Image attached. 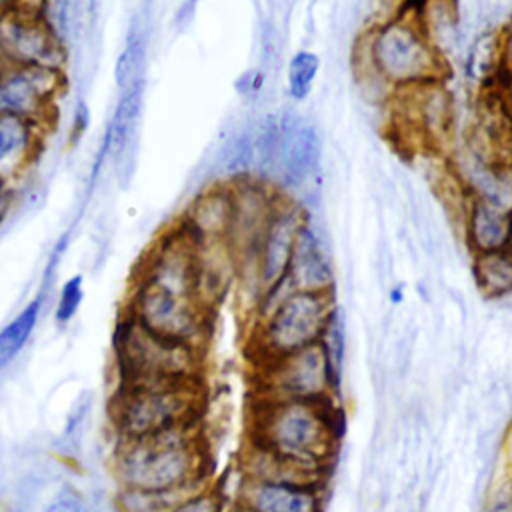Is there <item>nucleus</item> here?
<instances>
[{"mask_svg":"<svg viewBox=\"0 0 512 512\" xmlns=\"http://www.w3.org/2000/svg\"><path fill=\"white\" fill-rule=\"evenodd\" d=\"M44 122L0 116V178L18 184L38 160L48 134Z\"/></svg>","mask_w":512,"mask_h":512,"instance_id":"obj_20","label":"nucleus"},{"mask_svg":"<svg viewBox=\"0 0 512 512\" xmlns=\"http://www.w3.org/2000/svg\"><path fill=\"white\" fill-rule=\"evenodd\" d=\"M144 90H146V76L118 90V100L114 104V110L102 140V154L114 164L116 176L122 182H128L136 168Z\"/></svg>","mask_w":512,"mask_h":512,"instance_id":"obj_15","label":"nucleus"},{"mask_svg":"<svg viewBox=\"0 0 512 512\" xmlns=\"http://www.w3.org/2000/svg\"><path fill=\"white\" fill-rule=\"evenodd\" d=\"M388 108L392 128L410 144L442 148L452 134L456 108L444 78L396 88Z\"/></svg>","mask_w":512,"mask_h":512,"instance_id":"obj_9","label":"nucleus"},{"mask_svg":"<svg viewBox=\"0 0 512 512\" xmlns=\"http://www.w3.org/2000/svg\"><path fill=\"white\" fill-rule=\"evenodd\" d=\"M118 386L200 380L202 350L164 340L122 314L114 330Z\"/></svg>","mask_w":512,"mask_h":512,"instance_id":"obj_5","label":"nucleus"},{"mask_svg":"<svg viewBox=\"0 0 512 512\" xmlns=\"http://www.w3.org/2000/svg\"><path fill=\"white\" fill-rule=\"evenodd\" d=\"M494 88H496L506 112L512 116V78H502Z\"/></svg>","mask_w":512,"mask_h":512,"instance_id":"obj_37","label":"nucleus"},{"mask_svg":"<svg viewBox=\"0 0 512 512\" xmlns=\"http://www.w3.org/2000/svg\"><path fill=\"white\" fill-rule=\"evenodd\" d=\"M232 222V190L228 182H214L200 190L186 206L178 226L196 242L226 240Z\"/></svg>","mask_w":512,"mask_h":512,"instance_id":"obj_21","label":"nucleus"},{"mask_svg":"<svg viewBox=\"0 0 512 512\" xmlns=\"http://www.w3.org/2000/svg\"><path fill=\"white\" fill-rule=\"evenodd\" d=\"M134 280L196 296V242L178 224L172 226L148 250Z\"/></svg>","mask_w":512,"mask_h":512,"instance_id":"obj_13","label":"nucleus"},{"mask_svg":"<svg viewBox=\"0 0 512 512\" xmlns=\"http://www.w3.org/2000/svg\"><path fill=\"white\" fill-rule=\"evenodd\" d=\"M46 512H94L76 492L62 490L46 506Z\"/></svg>","mask_w":512,"mask_h":512,"instance_id":"obj_33","label":"nucleus"},{"mask_svg":"<svg viewBox=\"0 0 512 512\" xmlns=\"http://www.w3.org/2000/svg\"><path fill=\"white\" fill-rule=\"evenodd\" d=\"M206 450L198 424L178 426L154 436L118 440L112 472L120 488L188 494L206 480Z\"/></svg>","mask_w":512,"mask_h":512,"instance_id":"obj_1","label":"nucleus"},{"mask_svg":"<svg viewBox=\"0 0 512 512\" xmlns=\"http://www.w3.org/2000/svg\"><path fill=\"white\" fill-rule=\"evenodd\" d=\"M124 314L154 336L202 350L212 310L196 296L134 280Z\"/></svg>","mask_w":512,"mask_h":512,"instance_id":"obj_7","label":"nucleus"},{"mask_svg":"<svg viewBox=\"0 0 512 512\" xmlns=\"http://www.w3.org/2000/svg\"><path fill=\"white\" fill-rule=\"evenodd\" d=\"M14 2H16V0H0V12H4V10H8V8H12V6H14Z\"/></svg>","mask_w":512,"mask_h":512,"instance_id":"obj_40","label":"nucleus"},{"mask_svg":"<svg viewBox=\"0 0 512 512\" xmlns=\"http://www.w3.org/2000/svg\"><path fill=\"white\" fill-rule=\"evenodd\" d=\"M64 86V70L0 62V116H18L50 124Z\"/></svg>","mask_w":512,"mask_h":512,"instance_id":"obj_10","label":"nucleus"},{"mask_svg":"<svg viewBox=\"0 0 512 512\" xmlns=\"http://www.w3.org/2000/svg\"><path fill=\"white\" fill-rule=\"evenodd\" d=\"M508 252L512 254V240H510V246H508Z\"/></svg>","mask_w":512,"mask_h":512,"instance_id":"obj_41","label":"nucleus"},{"mask_svg":"<svg viewBox=\"0 0 512 512\" xmlns=\"http://www.w3.org/2000/svg\"><path fill=\"white\" fill-rule=\"evenodd\" d=\"M90 122V114H88V106L84 102H78L72 114V134L74 136H82L88 128Z\"/></svg>","mask_w":512,"mask_h":512,"instance_id":"obj_36","label":"nucleus"},{"mask_svg":"<svg viewBox=\"0 0 512 512\" xmlns=\"http://www.w3.org/2000/svg\"><path fill=\"white\" fill-rule=\"evenodd\" d=\"M228 184L232 190V222L226 242L234 250L236 260L254 258L256 246L282 192L254 176Z\"/></svg>","mask_w":512,"mask_h":512,"instance_id":"obj_12","label":"nucleus"},{"mask_svg":"<svg viewBox=\"0 0 512 512\" xmlns=\"http://www.w3.org/2000/svg\"><path fill=\"white\" fill-rule=\"evenodd\" d=\"M166 512H226V506L222 494L212 484H204L180 498Z\"/></svg>","mask_w":512,"mask_h":512,"instance_id":"obj_31","label":"nucleus"},{"mask_svg":"<svg viewBox=\"0 0 512 512\" xmlns=\"http://www.w3.org/2000/svg\"><path fill=\"white\" fill-rule=\"evenodd\" d=\"M340 438L336 400H254L250 442L302 466L328 472Z\"/></svg>","mask_w":512,"mask_h":512,"instance_id":"obj_2","label":"nucleus"},{"mask_svg":"<svg viewBox=\"0 0 512 512\" xmlns=\"http://www.w3.org/2000/svg\"><path fill=\"white\" fill-rule=\"evenodd\" d=\"M466 76L478 92L494 88L502 78V48L500 30L480 32L466 52Z\"/></svg>","mask_w":512,"mask_h":512,"instance_id":"obj_24","label":"nucleus"},{"mask_svg":"<svg viewBox=\"0 0 512 512\" xmlns=\"http://www.w3.org/2000/svg\"><path fill=\"white\" fill-rule=\"evenodd\" d=\"M458 220L464 244L472 256L508 250L512 240V208L468 196Z\"/></svg>","mask_w":512,"mask_h":512,"instance_id":"obj_19","label":"nucleus"},{"mask_svg":"<svg viewBox=\"0 0 512 512\" xmlns=\"http://www.w3.org/2000/svg\"><path fill=\"white\" fill-rule=\"evenodd\" d=\"M324 486L242 478L236 504L250 512H324Z\"/></svg>","mask_w":512,"mask_h":512,"instance_id":"obj_18","label":"nucleus"},{"mask_svg":"<svg viewBox=\"0 0 512 512\" xmlns=\"http://www.w3.org/2000/svg\"><path fill=\"white\" fill-rule=\"evenodd\" d=\"M254 368L256 398L298 402L336 400L340 372L322 342L270 362L254 364Z\"/></svg>","mask_w":512,"mask_h":512,"instance_id":"obj_8","label":"nucleus"},{"mask_svg":"<svg viewBox=\"0 0 512 512\" xmlns=\"http://www.w3.org/2000/svg\"><path fill=\"white\" fill-rule=\"evenodd\" d=\"M306 218L308 212L302 204H298L290 196H280L254 254L264 294L282 280H286L294 244Z\"/></svg>","mask_w":512,"mask_h":512,"instance_id":"obj_14","label":"nucleus"},{"mask_svg":"<svg viewBox=\"0 0 512 512\" xmlns=\"http://www.w3.org/2000/svg\"><path fill=\"white\" fill-rule=\"evenodd\" d=\"M282 148L280 176L276 190L286 196L288 188H302L316 172L320 162V136L316 128L296 114L280 116Z\"/></svg>","mask_w":512,"mask_h":512,"instance_id":"obj_16","label":"nucleus"},{"mask_svg":"<svg viewBox=\"0 0 512 512\" xmlns=\"http://www.w3.org/2000/svg\"><path fill=\"white\" fill-rule=\"evenodd\" d=\"M240 472H242V478H248V480L298 482V484H314V486H324V480L328 474V472L302 466L294 460H288L250 440L242 452Z\"/></svg>","mask_w":512,"mask_h":512,"instance_id":"obj_23","label":"nucleus"},{"mask_svg":"<svg viewBox=\"0 0 512 512\" xmlns=\"http://www.w3.org/2000/svg\"><path fill=\"white\" fill-rule=\"evenodd\" d=\"M472 276L488 300L512 298V254L508 250L472 256Z\"/></svg>","mask_w":512,"mask_h":512,"instance_id":"obj_26","label":"nucleus"},{"mask_svg":"<svg viewBox=\"0 0 512 512\" xmlns=\"http://www.w3.org/2000/svg\"><path fill=\"white\" fill-rule=\"evenodd\" d=\"M42 310V300H30L2 330H0V368L8 366L28 344Z\"/></svg>","mask_w":512,"mask_h":512,"instance_id":"obj_27","label":"nucleus"},{"mask_svg":"<svg viewBox=\"0 0 512 512\" xmlns=\"http://www.w3.org/2000/svg\"><path fill=\"white\" fill-rule=\"evenodd\" d=\"M14 200H16V186L0 178V222L12 210Z\"/></svg>","mask_w":512,"mask_h":512,"instance_id":"obj_35","label":"nucleus"},{"mask_svg":"<svg viewBox=\"0 0 512 512\" xmlns=\"http://www.w3.org/2000/svg\"><path fill=\"white\" fill-rule=\"evenodd\" d=\"M82 300H84V278L82 274H74L60 288L54 320L58 324H68L76 316Z\"/></svg>","mask_w":512,"mask_h":512,"instance_id":"obj_32","label":"nucleus"},{"mask_svg":"<svg viewBox=\"0 0 512 512\" xmlns=\"http://www.w3.org/2000/svg\"><path fill=\"white\" fill-rule=\"evenodd\" d=\"M334 310V294L290 290L278 300L264 302L250 318L248 350L252 362H270L318 344Z\"/></svg>","mask_w":512,"mask_h":512,"instance_id":"obj_3","label":"nucleus"},{"mask_svg":"<svg viewBox=\"0 0 512 512\" xmlns=\"http://www.w3.org/2000/svg\"><path fill=\"white\" fill-rule=\"evenodd\" d=\"M184 496L186 494H158V492L120 488L118 508L122 512H166L172 504H176Z\"/></svg>","mask_w":512,"mask_h":512,"instance_id":"obj_30","label":"nucleus"},{"mask_svg":"<svg viewBox=\"0 0 512 512\" xmlns=\"http://www.w3.org/2000/svg\"><path fill=\"white\" fill-rule=\"evenodd\" d=\"M202 412L200 380L118 386L110 420L118 440L154 436L178 426L198 424Z\"/></svg>","mask_w":512,"mask_h":512,"instance_id":"obj_4","label":"nucleus"},{"mask_svg":"<svg viewBox=\"0 0 512 512\" xmlns=\"http://www.w3.org/2000/svg\"><path fill=\"white\" fill-rule=\"evenodd\" d=\"M424 36L448 66V58L458 54L462 44L460 14L456 0H416L410 8Z\"/></svg>","mask_w":512,"mask_h":512,"instance_id":"obj_22","label":"nucleus"},{"mask_svg":"<svg viewBox=\"0 0 512 512\" xmlns=\"http://www.w3.org/2000/svg\"><path fill=\"white\" fill-rule=\"evenodd\" d=\"M44 2H46V0H16V2H14V8L40 16V12H42V8H44Z\"/></svg>","mask_w":512,"mask_h":512,"instance_id":"obj_38","label":"nucleus"},{"mask_svg":"<svg viewBox=\"0 0 512 512\" xmlns=\"http://www.w3.org/2000/svg\"><path fill=\"white\" fill-rule=\"evenodd\" d=\"M500 48H502V70L504 78H512V12L500 28Z\"/></svg>","mask_w":512,"mask_h":512,"instance_id":"obj_34","label":"nucleus"},{"mask_svg":"<svg viewBox=\"0 0 512 512\" xmlns=\"http://www.w3.org/2000/svg\"><path fill=\"white\" fill-rule=\"evenodd\" d=\"M286 280L298 292L334 294L336 278L328 244L310 216L298 232Z\"/></svg>","mask_w":512,"mask_h":512,"instance_id":"obj_17","label":"nucleus"},{"mask_svg":"<svg viewBox=\"0 0 512 512\" xmlns=\"http://www.w3.org/2000/svg\"><path fill=\"white\" fill-rule=\"evenodd\" d=\"M216 168L224 176L222 182L250 178L254 174V134L244 130L230 136L218 154Z\"/></svg>","mask_w":512,"mask_h":512,"instance_id":"obj_28","label":"nucleus"},{"mask_svg":"<svg viewBox=\"0 0 512 512\" xmlns=\"http://www.w3.org/2000/svg\"><path fill=\"white\" fill-rule=\"evenodd\" d=\"M358 42L392 88L444 78L448 66L424 36L412 10L372 24Z\"/></svg>","mask_w":512,"mask_h":512,"instance_id":"obj_6","label":"nucleus"},{"mask_svg":"<svg viewBox=\"0 0 512 512\" xmlns=\"http://www.w3.org/2000/svg\"><path fill=\"white\" fill-rule=\"evenodd\" d=\"M0 62L64 70L68 46L38 14L18 8L0 12Z\"/></svg>","mask_w":512,"mask_h":512,"instance_id":"obj_11","label":"nucleus"},{"mask_svg":"<svg viewBox=\"0 0 512 512\" xmlns=\"http://www.w3.org/2000/svg\"><path fill=\"white\" fill-rule=\"evenodd\" d=\"M320 72V58L318 54L310 52V50H300L296 52L290 62H288V70H286V86H288V94L292 100H304L310 92L312 86L318 78Z\"/></svg>","mask_w":512,"mask_h":512,"instance_id":"obj_29","label":"nucleus"},{"mask_svg":"<svg viewBox=\"0 0 512 512\" xmlns=\"http://www.w3.org/2000/svg\"><path fill=\"white\" fill-rule=\"evenodd\" d=\"M148 58V24L146 16H134L124 34L120 52L114 62V84L116 90L126 88L134 80L146 76Z\"/></svg>","mask_w":512,"mask_h":512,"instance_id":"obj_25","label":"nucleus"},{"mask_svg":"<svg viewBox=\"0 0 512 512\" xmlns=\"http://www.w3.org/2000/svg\"><path fill=\"white\" fill-rule=\"evenodd\" d=\"M226 512H250V510H246L244 506H240V504L234 502L230 508H226Z\"/></svg>","mask_w":512,"mask_h":512,"instance_id":"obj_39","label":"nucleus"}]
</instances>
